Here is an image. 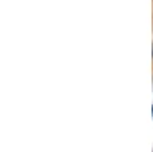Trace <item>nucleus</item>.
Here are the masks:
<instances>
[{"mask_svg":"<svg viewBox=\"0 0 153 152\" xmlns=\"http://www.w3.org/2000/svg\"><path fill=\"white\" fill-rule=\"evenodd\" d=\"M152 51H153V46H152Z\"/></svg>","mask_w":153,"mask_h":152,"instance_id":"1","label":"nucleus"}]
</instances>
